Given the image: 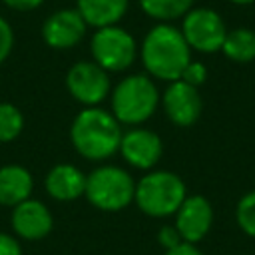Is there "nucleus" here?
I'll return each mask as SVG.
<instances>
[{
    "label": "nucleus",
    "mask_w": 255,
    "mask_h": 255,
    "mask_svg": "<svg viewBox=\"0 0 255 255\" xmlns=\"http://www.w3.org/2000/svg\"><path fill=\"white\" fill-rule=\"evenodd\" d=\"M139 56L151 78L175 82L191 62V48L187 46L181 30L163 22L145 34Z\"/></svg>",
    "instance_id": "obj_1"
},
{
    "label": "nucleus",
    "mask_w": 255,
    "mask_h": 255,
    "mask_svg": "<svg viewBox=\"0 0 255 255\" xmlns=\"http://www.w3.org/2000/svg\"><path fill=\"white\" fill-rule=\"evenodd\" d=\"M120 122L112 112L98 106L84 108L70 126V141L74 149L88 161H104L120 149Z\"/></svg>",
    "instance_id": "obj_2"
},
{
    "label": "nucleus",
    "mask_w": 255,
    "mask_h": 255,
    "mask_svg": "<svg viewBox=\"0 0 255 255\" xmlns=\"http://www.w3.org/2000/svg\"><path fill=\"white\" fill-rule=\"evenodd\" d=\"M187 197V187L183 179L167 169L147 171L137 183L133 201L141 213L149 217H169L175 215L183 199Z\"/></svg>",
    "instance_id": "obj_3"
},
{
    "label": "nucleus",
    "mask_w": 255,
    "mask_h": 255,
    "mask_svg": "<svg viewBox=\"0 0 255 255\" xmlns=\"http://www.w3.org/2000/svg\"><path fill=\"white\" fill-rule=\"evenodd\" d=\"M157 106V86L145 74L126 76L112 90V114L120 124L139 126L155 114Z\"/></svg>",
    "instance_id": "obj_4"
},
{
    "label": "nucleus",
    "mask_w": 255,
    "mask_h": 255,
    "mask_svg": "<svg viewBox=\"0 0 255 255\" xmlns=\"http://www.w3.org/2000/svg\"><path fill=\"white\" fill-rule=\"evenodd\" d=\"M135 181L118 165H100L86 175V199L102 211H122L133 201Z\"/></svg>",
    "instance_id": "obj_5"
},
{
    "label": "nucleus",
    "mask_w": 255,
    "mask_h": 255,
    "mask_svg": "<svg viewBox=\"0 0 255 255\" xmlns=\"http://www.w3.org/2000/svg\"><path fill=\"white\" fill-rule=\"evenodd\" d=\"M90 52L94 62L110 74L128 70L135 60L137 46L133 36L116 24L96 30L90 42Z\"/></svg>",
    "instance_id": "obj_6"
},
{
    "label": "nucleus",
    "mask_w": 255,
    "mask_h": 255,
    "mask_svg": "<svg viewBox=\"0 0 255 255\" xmlns=\"http://www.w3.org/2000/svg\"><path fill=\"white\" fill-rule=\"evenodd\" d=\"M181 34L191 50L201 54H213L221 50L227 36L223 18L211 8H191L183 16Z\"/></svg>",
    "instance_id": "obj_7"
},
{
    "label": "nucleus",
    "mask_w": 255,
    "mask_h": 255,
    "mask_svg": "<svg viewBox=\"0 0 255 255\" xmlns=\"http://www.w3.org/2000/svg\"><path fill=\"white\" fill-rule=\"evenodd\" d=\"M66 88L76 102L84 104L86 108H94L110 96L112 82L110 74L104 68H100L94 60H82L68 70Z\"/></svg>",
    "instance_id": "obj_8"
},
{
    "label": "nucleus",
    "mask_w": 255,
    "mask_h": 255,
    "mask_svg": "<svg viewBox=\"0 0 255 255\" xmlns=\"http://www.w3.org/2000/svg\"><path fill=\"white\" fill-rule=\"evenodd\" d=\"M161 106H163L167 120L177 128L193 126L199 120L201 110H203L199 90L185 84L183 80L169 82V86L161 94Z\"/></svg>",
    "instance_id": "obj_9"
},
{
    "label": "nucleus",
    "mask_w": 255,
    "mask_h": 255,
    "mask_svg": "<svg viewBox=\"0 0 255 255\" xmlns=\"http://www.w3.org/2000/svg\"><path fill=\"white\" fill-rule=\"evenodd\" d=\"M118 151L131 167L149 171L151 167L157 165L163 153V143L155 131L147 128H133L122 135Z\"/></svg>",
    "instance_id": "obj_10"
},
{
    "label": "nucleus",
    "mask_w": 255,
    "mask_h": 255,
    "mask_svg": "<svg viewBox=\"0 0 255 255\" xmlns=\"http://www.w3.org/2000/svg\"><path fill=\"white\" fill-rule=\"evenodd\" d=\"M213 207L203 195H187L175 211V229L185 243H199L211 229Z\"/></svg>",
    "instance_id": "obj_11"
},
{
    "label": "nucleus",
    "mask_w": 255,
    "mask_h": 255,
    "mask_svg": "<svg viewBox=\"0 0 255 255\" xmlns=\"http://www.w3.org/2000/svg\"><path fill=\"white\" fill-rule=\"evenodd\" d=\"M86 28L88 24L76 8H64L44 20L42 40L54 50H68L86 36Z\"/></svg>",
    "instance_id": "obj_12"
},
{
    "label": "nucleus",
    "mask_w": 255,
    "mask_h": 255,
    "mask_svg": "<svg viewBox=\"0 0 255 255\" xmlns=\"http://www.w3.org/2000/svg\"><path fill=\"white\" fill-rule=\"evenodd\" d=\"M10 221H12L14 233L26 241H40L54 227L50 209L40 199H32V197L12 207Z\"/></svg>",
    "instance_id": "obj_13"
},
{
    "label": "nucleus",
    "mask_w": 255,
    "mask_h": 255,
    "mask_svg": "<svg viewBox=\"0 0 255 255\" xmlns=\"http://www.w3.org/2000/svg\"><path fill=\"white\" fill-rule=\"evenodd\" d=\"M46 191L56 201H74L84 195L86 189V175L72 163H58L54 165L46 179Z\"/></svg>",
    "instance_id": "obj_14"
},
{
    "label": "nucleus",
    "mask_w": 255,
    "mask_h": 255,
    "mask_svg": "<svg viewBox=\"0 0 255 255\" xmlns=\"http://www.w3.org/2000/svg\"><path fill=\"white\" fill-rule=\"evenodd\" d=\"M34 179L32 173L16 163H8L0 167V205L16 207L26 201L32 193Z\"/></svg>",
    "instance_id": "obj_15"
},
{
    "label": "nucleus",
    "mask_w": 255,
    "mask_h": 255,
    "mask_svg": "<svg viewBox=\"0 0 255 255\" xmlns=\"http://www.w3.org/2000/svg\"><path fill=\"white\" fill-rule=\"evenodd\" d=\"M129 0H76V10L92 28L116 26L128 12Z\"/></svg>",
    "instance_id": "obj_16"
},
{
    "label": "nucleus",
    "mask_w": 255,
    "mask_h": 255,
    "mask_svg": "<svg viewBox=\"0 0 255 255\" xmlns=\"http://www.w3.org/2000/svg\"><path fill=\"white\" fill-rule=\"evenodd\" d=\"M221 52L225 58L237 64H247L255 60V32L249 28H235L227 32Z\"/></svg>",
    "instance_id": "obj_17"
},
{
    "label": "nucleus",
    "mask_w": 255,
    "mask_h": 255,
    "mask_svg": "<svg viewBox=\"0 0 255 255\" xmlns=\"http://www.w3.org/2000/svg\"><path fill=\"white\" fill-rule=\"evenodd\" d=\"M137 2H139V8L149 18L159 20V22L181 18L193 6V0H137Z\"/></svg>",
    "instance_id": "obj_18"
},
{
    "label": "nucleus",
    "mask_w": 255,
    "mask_h": 255,
    "mask_svg": "<svg viewBox=\"0 0 255 255\" xmlns=\"http://www.w3.org/2000/svg\"><path fill=\"white\" fill-rule=\"evenodd\" d=\"M24 129L22 112L8 102H0V143H8L16 139Z\"/></svg>",
    "instance_id": "obj_19"
},
{
    "label": "nucleus",
    "mask_w": 255,
    "mask_h": 255,
    "mask_svg": "<svg viewBox=\"0 0 255 255\" xmlns=\"http://www.w3.org/2000/svg\"><path fill=\"white\" fill-rule=\"evenodd\" d=\"M235 221L239 229L255 239V189L241 195V199L235 205Z\"/></svg>",
    "instance_id": "obj_20"
},
{
    "label": "nucleus",
    "mask_w": 255,
    "mask_h": 255,
    "mask_svg": "<svg viewBox=\"0 0 255 255\" xmlns=\"http://www.w3.org/2000/svg\"><path fill=\"white\" fill-rule=\"evenodd\" d=\"M179 80H183L185 84H189V86H193V88H199L205 80H207V68L201 64V62H189L187 66H185V70H183V74H181V78Z\"/></svg>",
    "instance_id": "obj_21"
},
{
    "label": "nucleus",
    "mask_w": 255,
    "mask_h": 255,
    "mask_svg": "<svg viewBox=\"0 0 255 255\" xmlns=\"http://www.w3.org/2000/svg\"><path fill=\"white\" fill-rule=\"evenodd\" d=\"M14 46V30L6 18L0 16V64L10 56Z\"/></svg>",
    "instance_id": "obj_22"
},
{
    "label": "nucleus",
    "mask_w": 255,
    "mask_h": 255,
    "mask_svg": "<svg viewBox=\"0 0 255 255\" xmlns=\"http://www.w3.org/2000/svg\"><path fill=\"white\" fill-rule=\"evenodd\" d=\"M157 241H159V245L167 251V249L177 247L183 239H181L179 231L175 229V225H163V227H159V231H157Z\"/></svg>",
    "instance_id": "obj_23"
},
{
    "label": "nucleus",
    "mask_w": 255,
    "mask_h": 255,
    "mask_svg": "<svg viewBox=\"0 0 255 255\" xmlns=\"http://www.w3.org/2000/svg\"><path fill=\"white\" fill-rule=\"evenodd\" d=\"M0 255H22V247L18 239L0 231Z\"/></svg>",
    "instance_id": "obj_24"
},
{
    "label": "nucleus",
    "mask_w": 255,
    "mask_h": 255,
    "mask_svg": "<svg viewBox=\"0 0 255 255\" xmlns=\"http://www.w3.org/2000/svg\"><path fill=\"white\" fill-rule=\"evenodd\" d=\"M8 8L12 10H20V12H28V10H36L38 6L44 4V0H2Z\"/></svg>",
    "instance_id": "obj_25"
},
{
    "label": "nucleus",
    "mask_w": 255,
    "mask_h": 255,
    "mask_svg": "<svg viewBox=\"0 0 255 255\" xmlns=\"http://www.w3.org/2000/svg\"><path fill=\"white\" fill-rule=\"evenodd\" d=\"M163 255H203L193 243H185V241H181L177 247H173V249H167Z\"/></svg>",
    "instance_id": "obj_26"
},
{
    "label": "nucleus",
    "mask_w": 255,
    "mask_h": 255,
    "mask_svg": "<svg viewBox=\"0 0 255 255\" xmlns=\"http://www.w3.org/2000/svg\"><path fill=\"white\" fill-rule=\"evenodd\" d=\"M233 4H251V2H255V0H231Z\"/></svg>",
    "instance_id": "obj_27"
}]
</instances>
